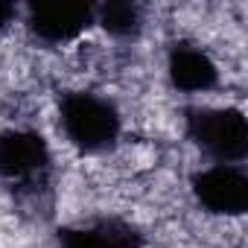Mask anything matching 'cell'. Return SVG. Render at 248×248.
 <instances>
[{"label":"cell","mask_w":248,"mask_h":248,"mask_svg":"<svg viewBox=\"0 0 248 248\" xmlns=\"http://www.w3.org/2000/svg\"><path fill=\"white\" fill-rule=\"evenodd\" d=\"M196 202L216 216H242L248 207V175L242 164H210L193 178Z\"/></svg>","instance_id":"3957f363"},{"label":"cell","mask_w":248,"mask_h":248,"mask_svg":"<svg viewBox=\"0 0 248 248\" xmlns=\"http://www.w3.org/2000/svg\"><path fill=\"white\" fill-rule=\"evenodd\" d=\"M59 248H143V236L123 219H91L62 228Z\"/></svg>","instance_id":"52a82bcc"},{"label":"cell","mask_w":248,"mask_h":248,"mask_svg":"<svg viewBox=\"0 0 248 248\" xmlns=\"http://www.w3.org/2000/svg\"><path fill=\"white\" fill-rule=\"evenodd\" d=\"M27 30L44 44H70L93 27V6L88 3H32L24 12Z\"/></svg>","instance_id":"277c9868"},{"label":"cell","mask_w":248,"mask_h":248,"mask_svg":"<svg viewBox=\"0 0 248 248\" xmlns=\"http://www.w3.org/2000/svg\"><path fill=\"white\" fill-rule=\"evenodd\" d=\"M187 135L213 164H242L248 152V123L239 108H190Z\"/></svg>","instance_id":"7a4b0ae2"},{"label":"cell","mask_w":248,"mask_h":248,"mask_svg":"<svg viewBox=\"0 0 248 248\" xmlns=\"http://www.w3.org/2000/svg\"><path fill=\"white\" fill-rule=\"evenodd\" d=\"M15 18H18V9L12 3H0V30H6Z\"/></svg>","instance_id":"9c48e42d"},{"label":"cell","mask_w":248,"mask_h":248,"mask_svg":"<svg viewBox=\"0 0 248 248\" xmlns=\"http://www.w3.org/2000/svg\"><path fill=\"white\" fill-rule=\"evenodd\" d=\"M59 126L70 146L96 155L120 140L123 120L111 99L91 91H70L59 102Z\"/></svg>","instance_id":"6da1fadb"},{"label":"cell","mask_w":248,"mask_h":248,"mask_svg":"<svg viewBox=\"0 0 248 248\" xmlns=\"http://www.w3.org/2000/svg\"><path fill=\"white\" fill-rule=\"evenodd\" d=\"M170 82L184 93H207L219 85V67L210 59V53L199 44L181 41L170 50L167 59Z\"/></svg>","instance_id":"8992f818"},{"label":"cell","mask_w":248,"mask_h":248,"mask_svg":"<svg viewBox=\"0 0 248 248\" xmlns=\"http://www.w3.org/2000/svg\"><path fill=\"white\" fill-rule=\"evenodd\" d=\"M50 167V149L41 135L27 129H9L0 132V175L30 184L38 181Z\"/></svg>","instance_id":"5b68a950"},{"label":"cell","mask_w":248,"mask_h":248,"mask_svg":"<svg viewBox=\"0 0 248 248\" xmlns=\"http://www.w3.org/2000/svg\"><path fill=\"white\" fill-rule=\"evenodd\" d=\"M93 24H99L105 32L117 38L138 35L143 27V9L132 0H111V3L93 6Z\"/></svg>","instance_id":"ba28073f"}]
</instances>
